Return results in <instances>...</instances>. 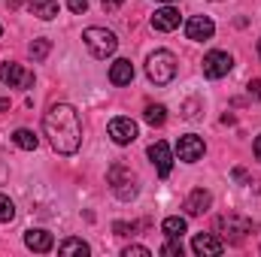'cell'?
Here are the masks:
<instances>
[{
  "label": "cell",
  "instance_id": "13",
  "mask_svg": "<svg viewBox=\"0 0 261 257\" xmlns=\"http://www.w3.org/2000/svg\"><path fill=\"white\" fill-rule=\"evenodd\" d=\"M152 27L161 30V34L176 30V27H179V9H173V6H161V9H155V15H152Z\"/></svg>",
  "mask_w": 261,
  "mask_h": 257
},
{
  "label": "cell",
  "instance_id": "26",
  "mask_svg": "<svg viewBox=\"0 0 261 257\" xmlns=\"http://www.w3.org/2000/svg\"><path fill=\"white\" fill-rule=\"evenodd\" d=\"M113 230H116V236H130V233L137 230V224H125V221H116V224H113Z\"/></svg>",
  "mask_w": 261,
  "mask_h": 257
},
{
  "label": "cell",
  "instance_id": "16",
  "mask_svg": "<svg viewBox=\"0 0 261 257\" xmlns=\"http://www.w3.org/2000/svg\"><path fill=\"white\" fill-rule=\"evenodd\" d=\"M28 12L40 21H52L58 15V0H28Z\"/></svg>",
  "mask_w": 261,
  "mask_h": 257
},
{
  "label": "cell",
  "instance_id": "25",
  "mask_svg": "<svg viewBox=\"0 0 261 257\" xmlns=\"http://www.w3.org/2000/svg\"><path fill=\"white\" fill-rule=\"evenodd\" d=\"M122 254H125V257H149L152 251H149L146 245H128V248H125Z\"/></svg>",
  "mask_w": 261,
  "mask_h": 257
},
{
  "label": "cell",
  "instance_id": "29",
  "mask_svg": "<svg viewBox=\"0 0 261 257\" xmlns=\"http://www.w3.org/2000/svg\"><path fill=\"white\" fill-rule=\"evenodd\" d=\"M122 3H125V0H100V6H103L107 12H116V9H119Z\"/></svg>",
  "mask_w": 261,
  "mask_h": 257
},
{
  "label": "cell",
  "instance_id": "24",
  "mask_svg": "<svg viewBox=\"0 0 261 257\" xmlns=\"http://www.w3.org/2000/svg\"><path fill=\"white\" fill-rule=\"evenodd\" d=\"M161 254L164 257H182V242L179 239H170L167 245H161Z\"/></svg>",
  "mask_w": 261,
  "mask_h": 257
},
{
  "label": "cell",
  "instance_id": "14",
  "mask_svg": "<svg viewBox=\"0 0 261 257\" xmlns=\"http://www.w3.org/2000/svg\"><path fill=\"white\" fill-rule=\"evenodd\" d=\"M24 245L31 248V251H37V254H46V251H52L55 248V239H52V233L49 230H28L24 233Z\"/></svg>",
  "mask_w": 261,
  "mask_h": 257
},
{
  "label": "cell",
  "instance_id": "33",
  "mask_svg": "<svg viewBox=\"0 0 261 257\" xmlns=\"http://www.w3.org/2000/svg\"><path fill=\"white\" fill-rule=\"evenodd\" d=\"M158 3H173V0H158Z\"/></svg>",
  "mask_w": 261,
  "mask_h": 257
},
{
  "label": "cell",
  "instance_id": "35",
  "mask_svg": "<svg viewBox=\"0 0 261 257\" xmlns=\"http://www.w3.org/2000/svg\"><path fill=\"white\" fill-rule=\"evenodd\" d=\"M0 37H3V27H0Z\"/></svg>",
  "mask_w": 261,
  "mask_h": 257
},
{
  "label": "cell",
  "instance_id": "10",
  "mask_svg": "<svg viewBox=\"0 0 261 257\" xmlns=\"http://www.w3.org/2000/svg\"><path fill=\"white\" fill-rule=\"evenodd\" d=\"M213 34H216V24H213L210 15H192V18L186 21V37L195 40V43H206V40H213Z\"/></svg>",
  "mask_w": 261,
  "mask_h": 257
},
{
  "label": "cell",
  "instance_id": "32",
  "mask_svg": "<svg viewBox=\"0 0 261 257\" xmlns=\"http://www.w3.org/2000/svg\"><path fill=\"white\" fill-rule=\"evenodd\" d=\"M6 109H9V97H3V100H0V112H6Z\"/></svg>",
  "mask_w": 261,
  "mask_h": 257
},
{
  "label": "cell",
  "instance_id": "20",
  "mask_svg": "<svg viewBox=\"0 0 261 257\" xmlns=\"http://www.w3.org/2000/svg\"><path fill=\"white\" fill-rule=\"evenodd\" d=\"M161 230L170 236V239H179L186 230H189V224H186V218H179V215H170V218H164V224H161Z\"/></svg>",
  "mask_w": 261,
  "mask_h": 257
},
{
  "label": "cell",
  "instance_id": "6",
  "mask_svg": "<svg viewBox=\"0 0 261 257\" xmlns=\"http://www.w3.org/2000/svg\"><path fill=\"white\" fill-rule=\"evenodd\" d=\"M231 67H234V58L228 55V52H206L203 55V76L206 79H222V76H228L231 73Z\"/></svg>",
  "mask_w": 261,
  "mask_h": 257
},
{
  "label": "cell",
  "instance_id": "18",
  "mask_svg": "<svg viewBox=\"0 0 261 257\" xmlns=\"http://www.w3.org/2000/svg\"><path fill=\"white\" fill-rule=\"evenodd\" d=\"M12 142L21 148V151H34L37 145H40V139L34 136V130H28V127H18L15 133H12Z\"/></svg>",
  "mask_w": 261,
  "mask_h": 257
},
{
  "label": "cell",
  "instance_id": "4",
  "mask_svg": "<svg viewBox=\"0 0 261 257\" xmlns=\"http://www.w3.org/2000/svg\"><path fill=\"white\" fill-rule=\"evenodd\" d=\"M82 43H85V49L91 52V58H97V61L110 58V55L119 49L116 34L107 30V27H85V30H82Z\"/></svg>",
  "mask_w": 261,
  "mask_h": 257
},
{
  "label": "cell",
  "instance_id": "9",
  "mask_svg": "<svg viewBox=\"0 0 261 257\" xmlns=\"http://www.w3.org/2000/svg\"><path fill=\"white\" fill-rule=\"evenodd\" d=\"M149 160L155 164V173L161 176V179H167L170 176V170H173V151H170V145L167 142H152L149 145Z\"/></svg>",
  "mask_w": 261,
  "mask_h": 257
},
{
  "label": "cell",
  "instance_id": "27",
  "mask_svg": "<svg viewBox=\"0 0 261 257\" xmlns=\"http://www.w3.org/2000/svg\"><path fill=\"white\" fill-rule=\"evenodd\" d=\"M67 6H70V12H76V15H82V12L88 9V0H67Z\"/></svg>",
  "mask_w": 261,
  "mask_h": 257
},
{
  "label": "cell",
  "instance_id": "19",
  "mask_svg": "<svg viewBox=\"0 0 261 257\" xmlns=\"http://www.w3.org/2000/svg\"><path fill=\"white\" fill-rule=\"evenodd\" d=\"M143 118H146V124H152V127H161V124L167 121V109H164L161 103H149V106L143 109Z\"/></svg>",
  "mask_w": 261,
  "mask_h": 257
},
{
  "label": "cell",
  "instance_id": "34",
  "mask_svg": "<svg viewBox=\"0 0 261 257\" xmlns=\"http://www.w3.org/2000/svg\"><path fill=\"white\" fill-rule=\"evenodd\" d=\"M258 55H261V40H258Z\"/></svg>",
  "mask_w": 261,
  "mask_h": 257
},
{
  "label": "cell",
  "instance_id": "28",
  "mask_svg": "<svg viewBox=\"0 0 261 257\" xmlns=\"http://www.w3.org/2000/svg\"><path fill=\"white\" fill-rule=\"evenodd\" d=\"M246 91H249V97H255L261 103V79H252V82L246 85Z\"/></svg>",
  "mask_w": 261,
  "mask_h": 257
},
{
  "label": "cell",
  "instance_id": "30",
  "mask_svg": "<svg viewBox=\"0 0 261 257\" xmlns=\"http://www.w3.org/2000/svg\"><path fill=\"white\" fill-rule=\"evenodd\" d=\"M186 118H197V100H189L186 103Z\"/></svg>",
  "mask_w": 261,
  "mask_h": 257
},
{
  "label": "cell",
  "instance_id": "1",
  "mask_svg": "<svg viewBox=\"0 0 261 257\" xmlns=\"http://www.w3.org/2000/svg\"><path fill=\"white\" fill-rule=\"evenodd\" d=\"M43 130L58 154H76L82 145V121L70 103H52L43 115Z\"/></svg>",
  "mask_w": 261,
  "mask_h": 257
},
{
  "label": "cell",
  "instance_id": "31",
  "mask_svg": "<svg viewBox=\"0 0 261 257\" xmlns=\"http://www.w3.org/2000/svg\"><path fill=\"white\" fill-rule=\"evenodd\" d=\"M252 151H255V160L261 164V136L255 139V145H252Z\"/></svg>",
  "mask_w": 261,
  "mask_h": 257
},
{
  "label": "cell",
  "instance_id": "11",
  "mask_svg": "<svg viewBox=\"0 0 261 257\" xmlns=\"http://www.w3.org/2000/svg\"><path fill=\"white\" fill-rule=\"evenodd\" d=\"M192 251L197 257H216L225 251V239H219L216 233H197L192 239Z\"/></svg>",
  "mask_w": 261,
  "mask_h": 257
},
{
  "label": "cell",
  "instance_id": "5",
  "mask_svg": "<svg viewBox=\"0 0 261 257\" xmlns=\"http://www.w3.org/2000/svg\"><path fill=\"white\" fill-rule=\"evenodd\" d=\"M216 233H222V239H228V242L237 245V242L246 239V233H252V221L240 218V215H222L216 221Z\"/></svg>",
  "mask_w": 261,
  "mask_h": 257
},
{
  "label": "cell",
  "instance_id": "17",
  "mask_svg": "<svg viewBox=\"0 0 261 257\" xmlns=\"http://www.w3.org/2000/svg\"><path fill=\"white\" fill-rule=\"evenodd\" d=\"M130 79H134V64H130L128 58L113 61V67H110V82L113 85H130Z\"/></svg>",
  "mask_w": 261,
  "mask_h": 257
},
{
  "label": "cell",
  "instance_id": "7",
  "mask_svg": "<svg viewBox=\"0 0 261 257\" xmlns=\"http://www.w3.org/2000/svg\"><path fill=\"white\" fill-rule=\"evenodd\" d=\"M0 82L9 85V88H31L34 85V73H28L15 61H6V64H0Z\"/></svg>",
  "mask_w": 261,
  "mask_h": 257
},
{
  "label": "cell",
  "instance_id": "8",
  "mask_svg": "<svg viewBox=\"0 0 261 257\" xmlns=\"http://www.w3.org/2000/svg\"><path fill=\"white\" fill-rule=\"evenodd\" d=\"M203 151H206V145H203V139L195 136V133H186V136H179V142H176V157H179L182 164H197V160L203 157Z\"/></svg>",
  "mask_w": 261,
  "mask_h": 257
},
{
  "label": "cell",
  "instance_id": "23",
  "mask_svg": "<svg viewBox=\"0 0 261 257\" xmlns=\"http://www.w3.org/2000/svg\"><path fill=\"white\" fill-rule=\"evenodd\" d=\"M15 218V203L6 197V194H0V224H6V221H12Z\"/></svg>",
  "mask_w": 261,
  "mask_h": 257
},
{
  "label": "cell",
  "instance_id": "21",
  "mask_svg": "<svg viewBox=\"0 0 261 257\" xmlns=\"http://www.w3.org/2000/svg\"><path fill=\"white\" fill-rule=\"evenodd\" d=\"M58 254H91V248H88V242H82V239H64L61 245H58Z\"/></svg>",
  "mask_w": 261,
  "mask_h": 257
},
{
  "label": "cell",
  "instance_id": "2",
  "mask_svg": "<svg viewBox=\"0 0 261 257\" xmlns=\"http://www.w3.org/2000/svg\"><path fill=\"white\" fill-rule=\"evenodd\" d=\"M146 76L152 85H170L176 79V55L167 49H155L146 58Z\"/></svg>",
  "mask_w": 261,
  "mask_h": 257
},
{
  "label": "cell",
  "instance_id": "3",
  "mask_svg": "<svg viewBox=\"0 0 261 257\" xmlns=\"http://www.w3.org/2000/svg\"><path fill=\"white\" fill-rule=\"evenodd\" d=\"M107 182H110V188L113 194L122 200V203H130L137 191H140V179H137V173L125 167V164H113L110 167V173H107Z\"/></svg>",
  "mask_w": 261,
  "mask_h": 257
},
{
  "label": "cell",
  "instance_id": "12",
  "mask_svg": "<svg viewBox=\"0 0 261 257\" xmlns=\"http://www.w3.org/2000/svg\"><path fill=\"white\" fill-rule=\"evenodd\" d=\"M110 136H113L116 145H130L137 139V124L130 118H125V115H119V118L110 121Z\"/></svg>",
  "mask_w": 261,
  "mask_h": 257
},
{
  "label": "cell",
  "instance_id": "15",
  "mask_svg": "<svg viewBox=\"0 0 261 257\" xmlns=\"http://www.w3.org/2000/svg\"><path fill=\"white\" fill-rule=\"evenodd\" d=\"M210 203H213V194L203 191V188H195V191L186 197V203H182V209H186V215H203L206 209H210Z\"/></svg>",
  "mask_w": 261,
  "mask_h": 257
},
{
  "label": "cell",
  "instance_id": "22",
  "mask_svg": "<svg viewBox=\"0 0 261 257\" xmlns=\"http://www.w3.org/2000/svg\"><path fill=\"white\" fill-rule=\"evenodd\" d=\"M28 52H31V58H34V61H46V55L52 52V43H49L46 37H40V40H34V43L28 46Z\"/></svg>",
  "mask_w": 261,
  "mask_h": 257
}]
</instances>
